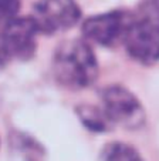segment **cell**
Returning <instances> with one entry per match:
<instances>
[{"instance_id":"1","label":"cell","mask_w":159,"mask_h":161,"mask_svg":"<svg viewBox=\"0 0 159 161\" xmlns=\"http://www.w3.org/2000/svg\"><path fill=\"white\" fill-rule=\"evenodd\" d=\"M53 70L58 83L68 88H85L98 77V60L87 40L74 39L60 44L54 53Z\"/></svg>"},{"instance_id":"2","label":"cell","mask_w":159,"mask_h":161,"mask_svg":"<svg viewBox=\"0 0 159 161\" xmlns=\"http://www.w3.org/2000/svg\"><path fill=\"white\" fill-rule=\"evenodd\" d=\"M122 43L138 63L151 66L159 61V2L146 0L132 12Z\"/></svg>"},{"instance_id":"3","label":"cell","mask_w":159,"mask_h":161,"mask_svg":"<svg viewBox=\"0 0 159 161\" xmlns=\"http://www.w3.org/2000/svg\"><path fill=\"white\" fill-rule=\"evenodd\" d=\"M102 110L112 124L128 130H138L146 123L144 106L132 91L119 84H112L101 91Z\"/></svg>"},{"instance_id":"4","label":"cell","mask_w":159,"mask_h":161,"mask_svg":"<svg viewBox=\"0 0 159 161\" xmlns=\"http://www.w3.org/2000/svg\"><path fill=\"white\" fill-rule=\"evenodd\" d=\"M31 19L39 33H61L77 25L81 9L75 0H37Z\"/></svg>"},{"instance_id":"5","label":"cell","mask_w":159,"mask_h":161,"mask_svg":"<svg viewBox=\"0 0 159 161\" xmlns=\"http://www.w3.org/2000/svg\"><path fill=\"white\" fill-rule=\"evenodd\" d=\"M132 19V12L125 9L109 10L88 17L82 23V34L87 40L104 47H112L125 39Z\"/></svg>"},{"instance_id":"6","label":"cell","mask_w":159,"mask_h":161,"mask_svg":"<svg viewBox=\"0 0 159 161\" xmlns=\"http://www.w3.org/2000/svg\"><path fill=\"white\" fill-rule=\"evenodd\" d=\"M37 34L39 30L31 17H16L3 27L0 37L10 58L29 60L36 53Z\"/></svg>"},{"instance_id":"7","label":"cell","mask_w":159,"mask_h":161,"mask_svg":"<svg viewBox=\"0 0 159 161\" xmlns=\"http://www.w3.org/2000/svg\"><path fill=\"white\" fill-rule=\"evenodd\" d=\"M77 116L80 117L81 123L87 128L93 131H98V133H104L111 128L112 123L108 120L107 114L104 113L102 108L94 106H88V104H82L77 108Z\"/></svg>"},{"instance_id":"8","label":"cell","mask_w":159,"mask_h":161,"mask_svg":"<svg viewBox=\"0 0 159 161\" xmlns=\"http://www.w3.org/2000/svg\"><path fill=\"white\" fill-rule=\"evenodd\" d=\"M99 161H145L135 147L121 141L105 144Z\"/></svg>"},{"instance_id":"9","label":"cell","mask_w":159,"mask_h":161,"mask_svg":"<svg viewBox=\"0 0 159 161\" xmlns=\"http://www.w3.org/2000/svg\"><path fill=\"white\" fill-rule=\"evenodd\" d=\"M20 6V0H0V26L4 27L7 23L17 17Z\"/></svg>"},{"instance_id":"10","label":"cell","mask_w":159,"mask_h":161,"mask_svg":"<svg viewBox=\"0 0 159 161\" xmlns=\"http://www.w3.org/2000/svg\"><path fill=\"white\" fill-rule=\"evenodd\" d=\"M10 60H12V58H10L9 53H7V50H6V47H4L3 42H2V37H0V70H2V69H3V67L6 66Z\"/></svg>"},{"instance_id":"11","label":"cell","mask_w":159,"mask_h":161,"mask_svg":"<svg viewBox=\"0 0 159 161\" xmlns=\"http://www.w3.org/2000/svg\"><path fill=\"white\" fill-rule=\"evenodd\" d=\"M153 2H158V0H153Z\"/></svg>"}]
</instances>
